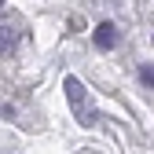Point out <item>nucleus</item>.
Returning <instances> with one entry per match:
<instances>
[{
	"label": "nucleus",
	"mask_w": 154,
	"mask_h": 154,
	"mask_svg": "<svg viewBox=\"0 0 154 154\" xmlns=\"http://www.w3.org/2000/svg\"><path fill=\"white\" fill-rule=\"evenodd\" d=\"M114 44H118V29H114L110 22H99V26H95V48L110 51Z\"/></svg>",
	"instance_id": "1"
},
{
	"label": "nucleus",
	"mask_w": 154,
	"mask_h": 154,
	"mask_svg": "<svg viewBox=\"0 0 154 154\" xmlns=\"http://www.w3.org/2000/svg\"><path fill=\"white\" fill-rule=\"evenodd\" d=\"M63 88H66V99L73 103V110H81V106H85V85L77 81V77H66Z\"/></svg>",
	"instance_id": "2"
},
{
	"label": "nucleus",
	"mask_w": 154,
	"mask_h": 154,
	"mask_svg": "<svg viewBox=\"0 0 154 154\" xmlns=\"http://www.w3.org/2000/svg\"><path fill=\"white\" fill-rule=\"evenodd\" d=\"M140 81L154 88V66H150V63H147V66H140Z\"/></svg>",
	"instance_id": "3"
}]
</instances>
